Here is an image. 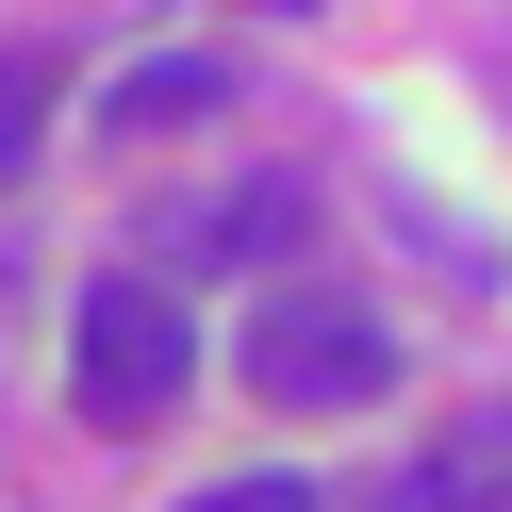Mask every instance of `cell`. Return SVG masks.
<instances>
[{"label":"cell","instance_id":"obj_1","mask_svg":"<svg viewBox=\"0 0 512 512\" xmlns=\"http://www.w3.org/2000/svg\"><path fill=\"white\" fill-rule=\"evenodd\" d=\"M182 380H199V347H182V298L166 281H83V331H67V397H83V430H166L182 413Z\"/></svg>","mask_w":512,"mask_h":512},{"label":"cell","instance_id":"obj_2","mask_svg":"<svg viewBox=\"0 0 512 512\" xmlns=\"http://www.w3.org/2000/svg\"><path fill=\"white\" fill-rule=\"evenodd\" d=\"M248 380H265V413H364L397 380V347H380L364 298H265L248 314Z\"/></svg>","mask_w":512,"mask_h":512},{"label":"cell","instance_id":"obj_3","mask_svg":"<svg viewBox=\"0 0 512 512\" xmlns=\"http://www.w3.org/2000/svg\"><path fill=\"white\" fill-rule=\"evenodd\" d=\"M298 248V182H232V199L149 215V265H281Z\"/></svg>","mask_w":512,"mask_h":512},{"label":"cell","instance_id":"obj_4","mask_svg":"<svg viewBox=\"0 0 512 512\" xmlns=\"http://www.w3.org/2000/svg\"><path fill=\"white\" fill-rule=\"evenodd\" d=\"M215 100H232V83H215L199 50H166V67H133V83H116V133H199Z\"/></svg>","mask_w":512,"mask_h":512},{"label":"cell","instance_id":"obj_5","mask_svg":"<svg viewBox=\"0 0 512 512\" xmlns=\"http://www.w3.org/2000/svg\"><path fill=\"white\" fill-rule=\"evenodd\" d=\"M34 149H50V67H34V50H0V182L34 166Z\"/></svg>","mask_w":512,"mask_h":512},{"label":"cell","instance_id":"obj_6","mask_svg":"<svg viewBox=\"0 0 512 512\" xmlns=\"http://www.w3.org/2000/svg\"><path fill=\"white\" fill-rule=\"evenodd\" d=\"M182 512H314V479H281V463H265V479H215V496H182Z\"/></svg>","mask_w":512,"mask_h":512},{"label":"cell","instance_id":"obj_7","mask_svg":"<svg viewBox=\"0 0 512 512\" xmlns=\"http://www.w3.org/2000/svg\"><path fill=\"white\" fill-rule=\"evenodd\" d=\"M265 17H314V0H265Z\"/></svg>","mask_w":512,"mask_h":512}]
</instances>
